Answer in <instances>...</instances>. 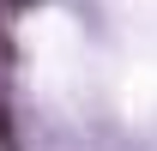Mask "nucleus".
Returning <instances> with one entry per match:
<instances>
[{
    "label": "nucleus",
    "instance_id": "nucleus-1",
    "mask_svg": "<svg viewBox=\"0 0 157 151\" xmlns=\"http://www.w3.org/2000/svg\"><path fill=\"white\" fill-rule=\"evenodd\" d=\"M18 6H24V0H18Z\"/></svg>",
    "mask_w": 157,
    "mask_h": 151
}]
</instances>
